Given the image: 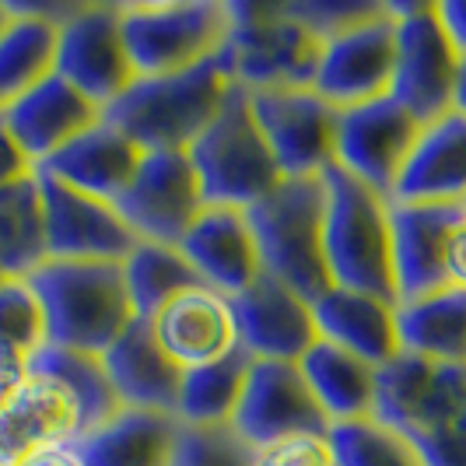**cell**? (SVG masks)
<instances>
[{"instance_id":"4dcf8cb0","label":"cell","mask_w":466,"mask_h":466,"mask_svg":"<svg viewBox=\"0 0 466 466\" xmlns=\"http://www.w3.org/2000/svg\"><path fill=\"white\" fill-rule=\"evenodd\" d=\"M46 259L43 197L32 176L0 189V278H32Z\"/></svg>"},{"instance_id":"836d02e7","label":"cell","mask_w":466,"mask_h":466,"mask_svg":"<svg viewBox=\"0 0 466 466\" xmlns=\"http://www.w3.org/2000/svg\"><path fill=\"white\" fill-rule=\"evenodd\" d=\"M119 270H123L134 316L144 323L155 319V312L172 302L179 291L200 284L183 253L176 246H158V242H137L130 257L119 263Z\"/></svg>"},{"instance_id":"ac0fdd59","label":"cell","mask_w":466,"mask_h":466,"mask_svg":"<svg viewBox=\"0 0 466 466\" xmlns=\"http://www.w3.org/2000/svg\"><path fill=\"white\" fill-rule=\"evenodd\" d=\"M238 350L249 361H291L299 365L305 350L319 340L312 302L295 295L274 278H257L232 299Z\"/></svg>"},{"instance_id":"8992f818","label":"cell","mask_w":466,"mask_h":466,"mask_svg":"<svg viewBox=\"0 0 466 466\" xmlns=\"http://www.w3.org/2000/svg\"><path fill=\"white\" fill-rule=\"evenodd\" d=\"M187 155L204 193V208L249 210L284 179L253 119L249 92L238 85Z\"/></svg>"},{"instance_id":"7402d4cb","label":"cell","mask_w":466,"mask_h":466,"mask_svg":"<svg viewBox=\"0 0 466 466\" xmlns=\"http://www.w3.org/2000/svg\"><path fill=\"white\" fill-rule=\"evenodd\" d=\"M0 119L11 130V137L18 140V147L28 155V162L39 168L74 137L92 130L102 119V109L81 92H74L64 77L49 74L46 81L28 88L22 98L4 106Z\"/></svg>"},{"instance_id":"60d3db41","label":"cell","mask_w":466,"mask_h":466,"mask_svg":"<svg viewBox=\"0 0 466 466\" xmlns=\"http://www.w3.org/2000/svg\"><path fill=\"white\" fill-rule=\"evenodd\" d=\"M32 176H35V165L28 162V155L18 147V140L11 137V130L0 119V189L32 179Z\"/></svg>"},{"instance_id":"7c38bea8","label":"cell","mask_w":466,"mask_h":466,"mask_svg":"<svg viewBox=\"0 0 466 466\" xmlns=\"http://www.w3.org/2000/svg\"><path fill=\"white\" fill-rule=\"evenodd\" d=\"M137 242L179 246L204 210V193L187 151H144L130 187L113 204Z\"/></svg>"},{"instance_id":"c3c4849f","label":"cell","mask_w":466,"mask_h":466,"mask_svg":"<svg viewBox=\"0 0 466 466\" xmlns=\"http://www.w3.org/2000/svg\"><path fill=\"white\" fill-rule=\"evenodd\" d=\"M0 280H7V278H0Z\"/></svg>"},{"instance_id":"7a4b0ae2","label":"cell","mask_w":466,"mask_h":466,"mask_svg":"<svg viewBox=\"0 0 466 466\" xmlns=\"http://www.w3.org/2000/svg\"><path fill=\"white\" fill-rule=\"evenodd\" d=\"M25 280L39 299L46 344L53 348L102 358L119 333L137 319L119 263L46 259Z\"/></svg>"},{"instance_id":"cb8c5ba5","label":"cell","mask_w":466,"mask_h":466,"mask_svg":"<svg viewBox=\"0 0 466 466\" xmlns=\"http://www.w3.org/2000/svg\"><path fill=\"white\" fill-rule=\"evenodd\" d=\"M102 369L116 393L119 410L172 418L183 372L165 358V350L155 344L151 327L144 319H134L113 340V348L102 354Z\"/></svg>"},{"instance_id":"277c9868","label":"cell","mask_w":466,"mask_h":466,"mask_svg":"<svg viewBox=\"0 0 466 466\" xmlns=\"http://www.w3.org/2000/svg\"><path fill=\"white\" fill-rule=\"evenodd\" d=\"M257 238L259 267L305 302L327 295L329 274L323 257V183L280 179L263 200L246 210Z\"/></svg>"},{"instance_id":"2e32d148","label":"cell","mask_w":466,"mask_h":466,"mask_svg":"<svg viewBox=\"0 0 466 466\" xmlns=\"http://www.w3.org/2000/svg\"><path fill=\"white\" fill-rule=\"evenodd\" d=\"M228 428L253 452H263L270 445L299 439V435L329 431L327 418L316 407L299 365H291V361H249L242 397H238Z\"/></svg>"},{"instance_id":"b9f144b4","label":"cell","mask_w":466,"mask_h":466,"mask_svg":"<svg viewBox=\"0 0 466 466\" xmlns=\"http://www.w3.org/2000/svg\"><path fill=\"white\" fill-rule=\"evenodd\" d=\"M442 278L449 288H463L466 291V218L452 228V235L445 238Z\"/></svg>"},{"instance_id":"ee69618b","label":"cell","mask_w":466,"mask_h":466,"mask_svg":"<svg viewBox=\"0 0 466 466\" xmlns=\"http://www.w3.org/2000/svg\"><path fill=\"white\" fill-rule=\"evenodd\" d=\"M18 466H85V460H81L77 445H60V449L35 452V456H28V460L18 463Z\"/></svg>"},{"instance_id":"4fadbf2b","label":"cell","mask_w":466,"mask_h":466,"mask_svg":"<svg viewBox=\"0 0 466 466\" xmlns=\"http://www.w3.org/2000/svg\"><path fill=\"white\" fill-rule=\"evenodd\" d=\"M88 435L85 407L64 379L28 369L0 400V466H18L35 452L77 445Z\"/></svg>"},{"instance_id":"d4e9b609","label":"cell","mask_w":466,"mask_h":466,"mask_svg":"<svg viewBox=\"0 0 466 466\" xmlns=\"http://www.w3.org/2000/svg\"><path fill=\"white\" fill-rule=\"evenodd\" d=\"M140 151L134 140H127L116 127L98 119L92 130L74 137L67 147H60L49 162H43L35 172H46L49 179L77 189L85 197L116 204L119 193L130 187L134 172L140 165Z\"/></svg>"},{"instance_id":"d6a6232c","label":"cell","mask_w":466,"mask_h":466,"mask_svg":"<svg viewBox=\"0 0 466 466\" xmlns=\"http://www.w3.org/2000/svg\"><path fill=\"white\" fill-rule=\"evenodd\" d=\"M246 372H249V358L242 350H235V354L214 361V365L183 372L172 418L179 420V424H193V428L232 424L238 397H242Z\"/></svg>"},{"instance_id":"e575fe53","label":"cell","mask_w":466,"mask_h":466,"mask_svg":"<svg viewBox=\"0 0 466 466\" xmlns=\"http://www.w3.org/2000/svg\"><path fill=\"white\" fill-rule=\"evenodd\" d=\"M32 369L56 375V379H64V382H67L70 390H74V397L81 400V407H85L88 431L119 414L116 393H113V386H109V379H106L102 358H95V354H77V350H64V348L46 344V348L35 354Z\"/></svg>"},{"instance_id":"bcb514c9","label":"cell","mask_w":466,"mask_h":466,"mask_svg":"<svg viewBox=\"0 0 466 466\" xmlns=\"http://www.w3.org/2000/svg\"><path fill=\"white\" fill-rule=\"evenodd\" d=\"M7 22H11V7H7V4H0V28H4Z\"/></svg>"},{"instance_id":"f1b7e54d","label":"cell","mask_w":466,"mask_h":466,"mask_svg":"<svg viewBox=\"0 0 466 466\" xmlns=\"http://www.w3.org/2000/svg\"><path fill=\"white\" fill-rule=\"evenodd\" d=\"M400 354L435 365H466V291L439 288L397 305Z\"/></svg>"},{"instance_id":"ba28073f","label":"cell","mask_w":466,"mask_h":466,"mask_svg":"<svg viewBox=\"0 0 466 466\" xmlns=\"http://www.w3.org/2000/svg\"><path fill=\"white\" fill-rule=\"evenodd\" d=\"M390 15L397 22V60H393L390 98L424 127L452 113L463 60L452 49L435 15V0L390 4Z\"/></svg>"},{"instance_id":"7dc6e473","label":"cell","mask_w":466,"mask_h":466,"mask_svg":"<svg viewBox=\"0 0 466 466\" xmlns=\"http://www.w3.org/2000/svg\"><path fill=\"white\" fill-rule=\"evenodd\" d=\"M463 210H466V200H463Z\"/></svg>"},{"instance_id":"7bdbcfd3","label":"cell","mask_w":466,"mask_h":466,"mask_svg":"<svg viewBox=\"0 0 466 466\" xmlns=\"http://www.w3.org/2000/svg\"><path fill=\"white\" fill-rule=\"evenodd\" d=\"M435 15L460 60H466V0H435Z\"/></svg>"},{"instance_id":"52a82bcc","label":"cell","mask_w":466,"mask_h":466,"mask_svg":"<svg viewBox=\"0 0 466 466\" xmlns=\"http://www.w3.org/2000/svg\"><path fill=\"white\" fill-rule=\"evenodd\" d=\"M228 11H232V32L225 43V60L238 88H246L249 95L312 88L323 53V39L316 32L284 15L280 4L228 0Z\"/></svg>"},{"instance_id":"ffe728a7","label":"cell","mask_w":466,"mask_h":466,"mask_svg":"<svg viewBox=\"0 0 466 466\" xmlns=\"http://www.w3.org/2000/svg\"><path fill=\"white\" fill-rule=\"evenodd\" d=\"M176 249L183 253L197 280L225 299L242 295L253 280L263 278L257 238H253L246 210L204 208Z\"/></svg>"},{"instance_id":"9c48e42d","label":"cell","mask_w":466,"mask_h":466,"mask_svg":"<svg viewBox=\"0 0 466 466\" xmlns=\"http://www.w3.org/2000/svg\"><path fill=\"white\" fill-rule=\"evenodd\" d=\"M375 420L418 435H466V365H435L397 354L375 372Z\"/></svg>"},{"instance_id":"ab89813d","label":"cell","mask_w":466,"mask_h":466,"mask_svg":"<svg viewBox=\"0 0 466 466\" xmlns=\"http://www.w3.org/2000/svg\"><path fill=\"white\" fill-rule=\"evenodd\" d=\"M424 466H466V435H418L407 439Z\"/></svg>"},{"instance_id":"9a60e30c","label":"cell","mask_w":466,"mask_h":466,"mask_svg":"<svg viewBox=\"0 0 466 466\" xmlns=\"http://www.w3.org/2000/svg\"><path fill=\"white\" fill-rule=\"evenodd\" d=\"M418 119L407 109H400L390 95L344 109V113H337L333 168H340L354 183H361L390 200L400 168L418 140Z\"/></svg>"},{"instance_id":"6da1fadb","label":"cell","mask_w":466,"mask_h":466,"mask_svg":"<svg viewBox=\"0 0 466 466\" xmlns=\"http://www.w3.org/2000/svg\"><path fill=\"white\" fill-rule=\"evenodd\" d=\"M232 88V67L221 49L179 74L134 77V85L102 109V119L140 151H187L221 113Z\"/></svg>"},{"instance_id":"83f0119b","label":"cell","mask_w":466,"mask_h":466,"mask_svg":"<svg viewBox=\"0 0 466 466\" xmlns=\"http://www.w3.org/2000/svg\"><path fill=\"white\" fill-rule=\"evenodd\" d=\"M309 393L316 407L323 410L327 424H350L375 414V372L361 358L348 350L333 348L327 340H316L312 348L299 358Z\"/></svg>"},{"instance_id":"f546056e","label":"cell","mask_w":466,"mask_h":466,"mask_svg":"<svg viewBox=\"0 0 466 466\" xmlns=\"http://www.w3.org/2000/svg\"><path fill=\"white\" fill-rule=\"evenodd\" d=\"M176 439V418L119 410L116 418L92 428L77 452L85 466H168Z\"/></svg>"},{"instance_id":"74e56055","label":"cell","mask_w":466,"mask_h":466,"mask_svg":"<svg viewBox=\"0 0 466 466\" xmlns=\"http://www.w3.org/2000/svg\"><path fill=\"white\" fill-rule=\"evenodd\" d=\"M280 7H284V15L302 22L319 39H329L333 32L375 15L382 7V0H284Z\"/></svg>"},{"instance_id":"3957f363","label":"cell","mask_w":466,"mask_h":466,"mask_svg":"<svg viewBox=\"0 0 466 466\" xmlns=\"http://www.w3.org/2000/svg\"><path fill=\"white\" fill-rule=\"evenodd\" d=\"M323 183V257L333 288L397 302L390 200L329 165Z\"/></svg>"},{"instance_id":"603a6c76","label":"cell","mask_w":466,"mask_h":466,"mask_svg":"<svg viewBox=\"0 0 466 466\" xmlns=\"http://www.w3.org/2000/svg\"><path fill=\"white\" fill-rule=\"evenodd\" d=\"M466 200V116L424 123L400 168L390 204H463Z\"/></svg>"},{"instance_id":"484cf974","label":"cell","mask_w":466,"mask_h":466,"mask_svg":"<svg viewBox=\"0 0 466 466\" xmlns=\"http://www.w3.org/2000/svg\"><path fill=\"white\" fill-rule=\"evenodd\" d=\"M312 319L319 340L361 358L365 365L382 369L400 354L397 302H382L361 291L329 288L312 302Z\"/></svg>"},{"instance_id":"d590c367","label":"cell","mask_w":466,"mask_h":466,"mask_svg":"<svg viewBox=\"0 0 466 466\" xmlns=\"http://www.w3.org/2000/svg\"><path fill=\"white\" fill-rule=\"evenodd\" d=\"M327 439L337 466H424L414 445L375 418L329 424Z\"/></svg>"},{"instance_id":"5bb4252c","label":"cell","mask_w":466,"mask_h":466,"mask_svg":"<svg viewBox=\"0 0 466 466\" xmlns=\"http://www.w3.org/2000/svg\"><path fill=\"white\" fill-rule=\"evenodd\" d=\"M249 109L284 179H316L333 165L337 109L312 88L253 92Z\"/></svg>"},{"instance_id":"e0dca14e","label":"cell","mask_w":466,"mask_h":466,"mask_svg":"<svg viewBox=\"0 0 466 466\" xmlns=\"http://www.w3.org/2000/svg\"><path fill=\"white\" fill-rule=\"evenodd\" d=\"M46 221V257L70 263H123L137 246L113 204L85 197L77 189L35 172Z\"/></svg>"},{"instance_id":"f6af8a7d","label":"cell","mask_w":466,"mask_h":466,"mask_svg":"<svg viewBox=\"0 0 466 466\" xmlns=\"http://www.w3.org/2000/svg\"><path fill=\"white\" fill-rule=\"evenodd\" d=\"M452 109L466 116V60H463V67H460V81H456V102H452Z\"/></svg>"},{"instance_id":"4316f807","label":"cell","mask_w":466,"mask_h":466,"mask_svg":"<svg viewBox=\"0 0 466 466\" xmlns=\"http://www.w3.org/2000/svg\"><path fill=\"white\" fill-rule=\"evenodd\" d=\"M11 22L0 28V109L46 81L56 67V22L70 4H7Z\"/></svg>"},{"instance_id":"8d00e7d4","label":"cell","mask_w":466,"mask_h":466,"mask_svg":"<svg viewBox=\"0 0 466 466\" xmlns=\"http://www.w3.org/2000/svg\"><path fill=\"white\" fill-rule=\"evenodd\" d=\"M257 452L235 435L228 424L193 428L176 420V439L168 466H253Z\"/></svg>"},{"instance_id":"1f68e13d","label":"cell","mask_w":466,"mask_h":466,"mask_svg":"<svg viewBox=\"0 0 466 466\" xmlns=\"http://www.w3.org/2000/svg\"><path fill=\"white\" fill-rule=\"evenodd\" d=\"M46 348L43 309L28 280H0V400L22 382Z\"/></svg>"},{"instance_id":"8fae6325","label":"cell","mask_w":466,"mask_h":466,"mask_svg":"<svg viewBox=\"0 0 466 466\" xmlns=\"http://www.w3.org/2000/svg\"><path fill=\"white\" fill-rule=\"evenodd\" d=\"M393 60H397V22L390 15V4L382 0L375 15L323 39L312 92L329 102L337 113L386 98L393 81Z\"/></svg>"},{"instance_id":"f35d334b","label":"cell","mask_w":466,"mask_h":466,"mask_svg":"<svg viewBox=\"0 0 466 466\" xmlns=\"http://www.w3.org/2000/svg\"><path fill=\"white\" fill-rule=\"evenodd\" d=\"M253 466H337L333 463V449H329L327 431L323 435H299L270 449L257 452Z\"/></svg>"},{"instance_id":"44dd1931","label":"cell","mask_w":466,"mask_h":466,"mask_svg":"<svg viewBox=\"0 0 466 466\" xmlns=\"http://www.w3.org/2000/svg\"><path fill=\"white\" fill-rule=\"evenodd\" d=\"M466 218L463 204H390L397 305L445 288V238Z\"/></svg>"},{"instance_id":"d6986e66","label":"cell","mask_w":466,"mask_h":466,"mask_svg":"<svg viewBox=\"0 0 466 466\" xmlns=\"http://www.w3.org/2000/svg\"><path fill=\"white\" fill-rule=\"evenodd\" d=\"M155 344L165 358L179 369H204L238 350V327H235L232 299L218 295L208 284H193L179 291L168 305L147 319Z\"/></svg>"},{"instance_id":"5b68a950","label":"cell","mask_w":466,"mask_h":466,"mask_svg":"<svg viewBox=\"0 0 466 466\" xmlns=\"http://www.w3.org/2000/svg\"><path fill=\"white\" fill-rule=\"evenodd\" d=\"M119 28L137 77L179 74L218 56L228 32V0H147L119 4Z\"/></svg>"},{"instance_id":"30bf717a","label":"cell","mask_w":466,"mask_h":466,"mask_svg":"<svg viewBox=\"0 0 466 466\" xmlns=\"http://www.w3.org/2000/svg\"><path fill=\"white\" fill-rule=\"evenodd\" d=\"M56 77L98 109L134 85V67L123 46L119 4H70L56 22Z\"/></svg>"}]
</instances>
